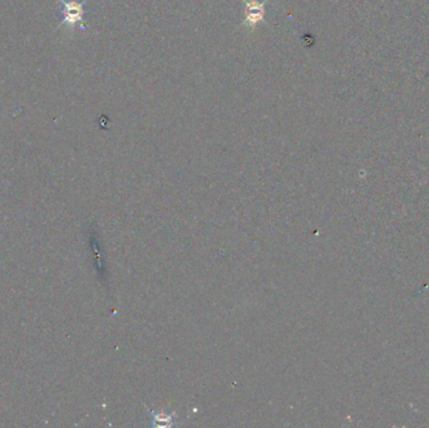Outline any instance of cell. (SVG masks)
Segmentation results:
<instances>
[{
	"label": "cell",
	"instance_id": "1",
	"mask_svg": "<svg viewBox=\"0 0 429 428\" xmlns=\"http://www.w3.org/2000/svg\"><path fill=\"white\" fill-rule=\"evenodd\" d=\"M244 6V19L242 27L246 30H253L259 24L264 23L266 14H268V0H242Z\"/></svg>",
	"mask_w": 429,
	"mask_h": 428
},
{
	"label": "cell",
	"instance_id": "2",
	"mask_svg": "<svg viewBox=\"0 0 429 428\" xmlns=\"http://www.w3.org/2000/svg\"><path fill=\"white\" fill-rule=\"evenodd\" d=\"M63 6V22L60 25H65L68 30H74L77 25L83 23V19L86 15L84 1H76V0H59Z\"/></svg>",
	"mask_w": 429,
	"mask_h": 428
}]
</instances>
